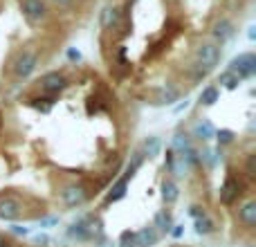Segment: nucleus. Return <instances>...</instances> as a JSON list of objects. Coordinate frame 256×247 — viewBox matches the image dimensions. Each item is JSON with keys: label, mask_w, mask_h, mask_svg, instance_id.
Wrapping results in <instances>:
<instances>
[{"label": "nucleus", "mask_w": 256, "mask_h": 247, "mask_svg": "<svg viewBox=\"0 0 256 247\" xmlns=\"http://www.w3.org/2000/svg\"><path fill=\"white\" fill-rule=\"evenodd\" d=\"M230 72H234L240 81L250 79L256 74V54L254 52H243L230 61Z\"/></svg>", "instance_id": "nucleus-1"}, {"label": "nucleus", "mask_w": 256, "mask_h": 247, "mask_svg": "<svg viewBox=\"0 0 256 247\" xmlns=\"http://www.w3.org/2000/svg\"><path fill=\"white\" fill-rule=\"evenodd\" d=\"M220 61V48L216 43H200L196 48V66H200L202 70H214Z\"/></svg>", "instance_id": "nucleus-2"}, {"label": "nucleus", "mask_w": 256, "mask_h": 247, "mask_svg": "<svg viewBox=\"0 0 256 247\" xmlns=\"http://www.w3.org/2000/svg\"><path fill=\"white\" fill-rule=\"evenodd\" d=\"M36 66H38V52L36 50H22L16 56V61H14L12 70L18 79H27L36 70Z\"/></svg>", "instance_id": "nucleus-3"}, {"label": "nucleus", "mask_w": 256, "mask_h": 247, "mask_svg": "<svg viewBox=\"0 0 256 247\" xmlns=\"http://www.w3.org/2000/svg\"><path fill=\"white\" fill-rule=\"evenodd\" d=\"M22 16L30 25H40V22L48 20V2L45 0H22Z\"/></svg>", "instance_id": "nucleus-4"}, {"label": "nucleus", "mask_w": 256, "mask_h": 247, "mask_svg": "<svg viewBox=\"0 0 256 247\" xmlns=\"http://www.w3.org/2000/svg\"><path fill=\"white\" fill-rule=\"evenodd\" d=\"M61 200L66 207H81L88 200V189L84 184H68L61 191Z\"/></svg>", "instance_id": "nucleus-5"}, {"label": "nucleus", "mask_w": 256, "mask_h": 247, "mask_svg": "<svg viewBox=\"0 0 256 247\" xmlns=\"http://www.w3.org/2000/svg\"><path fill=\"white\" fill-rule=\"evenodd\" d=\"M66 88H68V79L63 72H48V74H43V79H40V90H43L45 94H58Z\"/></svg>", "instance_id": "nucleus-6"}, {"label": "nucleus", "mask_w": 256, "mask_h": 247, "mask_svg": "<svg viewBox=\"0 0 256 247\" xmlns=\"http://www.w3.org/2000/svg\"><path fill=\"white\" fill-rule=\"evenodd\" d=\"M22 214V202L14 196H0V220H18Z\"/></svg>", "instance_id": "nucleus-7"}, {"label": "nucleus", "mask_w": 256, "mask_h": 247, "mask_svg": "<svg viewBox=\"0 0 256 247\" xmlns=\"http://www.w3.org/2000/svg\"><path fill=\"white\" fill-rule=\"evenodd\" d=\"M99 20H102L104 30H115V27H120L122 20H124V9H122L120 4H106Z\"/></svg>", "instance_id": "nucleus-8"}, {"label": "nucleus", "mask_w": 256, "mask_h": 247, "mask_svg": "<svg viewBox=\"0 0 256 247\" xmlns=\"http://www.w3.org/2000/svg\"><path fill=\"white\" fill-rule=\"evenodd\" d=\"M240 189H243V184L236 180V176H230L225 180V184L220 186V202L222 204H234L236 200H238V196L243 194Z\"/></svg>", "instance_id": "nucleus-9"}, {"label": "nucleus", "mask_w": 256, "mask_h": 247, "mask_svg": "<svg viewBox=\"0 0 256 247\" xmlns=\"http://www.w3.org/2000/svg\"><path fill=\"white\" fill-rule=\"evenodd\" d=\"M236 216H238L240 225L248 227V230H254L256 227V200H248V202H243L238 207V212H236Z\"/></svg>", "instance_id": "nucleus-10"}, {"label": "nucleus", "mask_w": 256, "mask_h": 247, "mask_svg": "<svg viewBox=\"0 0 256 247\" xmlns=\"http://www.w3.org/2000/svg\"><path fill=\"white\" fill-rule=\"evenodd\" d=\"M212 36H214V40H216V45H218V43H220V45L227 43V40L234 36V25H232L230 20H225V18H220V20L214 22Z\"/></svg>", "instance_id": "nucleus-11"}, {"label": "nucleus", "mask_w": 256, "mask_h": 247, "mask_svg": "<svg viewBox=\"0 0 256 247\" xmlns=\"http://www.w3.org/2000/svg\"><path fill=\"white\" fill-rule=\"evenodd\" d=\"M160 234L155 227H142L140 232H135V245L137 247H153L158 245Z\"/></svg>", "instance_id": "nucleus-12"}, {"label": "nucleus", "mask_w": 256, "mask_h": 247, "mask_svg": "<svg viewBox=\"0 0 256 247\" xmlns=\"http://www.w3.org/2000/svg\"><path fill=\"white\" fill-rule=\"evenodd\" d=\"M68 236L72 240H79V243H86V240H92L90 238V232H88V218H81V220L72 222L68 227Z\"/></svg>", "instance_id": "nucleus-13"}, {"label": "nucleus", "mask_w": 256, "mask_h": 247, "mask_svg": "<svg viewBox=\"0 0 256 247\" xmlns=\"http://www.w3.org/2000/svg\"><path fill=\"white\" fill-rule=\"evenodd\" d=\"M214 135H216V128H214V124L209 120H200L194 126V137H196V140L209 142V140H214Z\"/></svg>", "instance_id": "nucleus-14"}, {"label": "nucleus", "mask_w": 256, "mask_h": 247, "mask_svg": "<svg viewBox=\"0 0 256 247\" xmlns=\"http://www.w3.org/2000/svg\"><path fill=\"white\" fill-rule=\"evenodd\" d=\"M126 189H128V180L126 178H117V182L110 186V191H108V196H106V204H112V202H117V200H122L126 196Z\"/></svg>", "instance_id": "nucleus-15"}, {"label": "nucleus", "mask_w": 256, "mask_h": 247, "mask_svg": "<svg viewBox=\"0 0 256 247\" xmlns=\"http://www.w3.org/2000/svg\"><path fill=\"white\" fill-rule=\"evenodd\" d=\"M160 150H162V140H160L158 135L146 137L144 146H142V153H144V158H155V155H160Z\"/></svg>", "instance_id": "nucleus-16"}, {"label": "nucleus", "mask_w": 256, "mask_h": 247, "mask_svg": "<svg viewBox=\"0 0 256 247\" xmlns=\"http://www.w3.org/2000/svg\"><path fill=\"white\" fill-rule=\"evenodd\" d=\"M178 198H180V189H178V184L173 180H164L162 182V200L166 204H173Z\"/></svg>", "instance_id": "nucleus-17"}, {"label": "nucleus", "mask_w": 256, "mask_h": 247, "mask_svg": "<svg viewBox=\"0 0 256 247\" xmlns=\"http://www.w3.org/2000/svg\"><path fill=\"white\" fill-rule=\"evenodd\" d=\"M189 148H194V146H191V137L186 135V132H176L173 142H171L173 153H184V150H189Z\"/></svg>", "instance_id": "nucleus-18"}, {"label": "nucleus", "mask_w": 256, "mask_h": 247, "mask_svg": "<svg viewBox=\"0 0 256 247\" xmlns=\"http://www.w3.org/2000/svg\"><path fill=\"white\" fill-rule=\"evenodd\" d=\"M142 162H144V153H142V150H135V153L130 155V162L126 164V171H124V176H122V178H126V180H132V176H135L137 168L142 166Z\"/></svg>", "instance_id": "nucleus-19"}, {"label": "nucleus", "mask_w": 256, "mask_h": 247, "mask_svg": "<svg viewBox=\"0 0 256 247\" xmlns=\"http://www.w3.org/2000/svg\"><path fill=\"white\" fill-rule=\"evenodd\" d=\"M155 230H158V234H168L173 227V220H171V214L164 209V212H160L158 216H155Z\"/></svg>", "instance_id": "nucleus-20"}, {"label": "nucleus", "mask_w": 256, "mask_h": 247, "mask_svg": "<svg viewBox=\"0 0 256 247\" xmlns=\"http://www.w3.org/2000/svg\"><path fill=\"white\" fill-rule=\"evenodd\" d=\"M214 232H216V222L209 216H202L196 220V234L198 236H209V234H214Z\"/></svg>", "instance_id": "nucleus-21"}, {"label": "nucleus", "mask_w": 256, "mask_h": 247, "mask_svg": "<svg viewBox=\"0 0 256 247\" xmlns=\"http://www.w3.org/2000/svg\"><path fill=\"white\" fill-rule=\"evenodd\" d=\"M218 97H220V92H218L216 86H207V88L200 92V104H202V106H214V104L218 102Z\"/></svg>", "instance_id": "nucleus-22"}, {"label": "nucleus", "mask_w": 256, "mask_h": 247, "mask_svg": "<svg viewBox=\"0 0 256 247\" xmlns=\"http://www.w3.org/2000/svg\"><path fill=\"white\" fill-rule=\"evenodd\" d=\"M218 84H220L222 88H227V90H236L240 86V79L234 74V72L227 70V72H222V74L218 76Z\"/></svg>", "instance_id": "nucleus-23"}, {"label": "nucleus", "mask_w": 256, "mask_h": 247, "mask_svg": "<svg viewBox=\"0 0 256 247\" xmlns=\"http://www.w3.org/2000/svg\"><path fill=\"white\" fill-rule=\"evenodd\" d=\"M178 90L173 88V86H166V88H162L160 90V94H158V104L160 106H164V104H173V102H178Z\"/></svg>", "instance_id": "nucleus-24"}, {"label": "nucleus", "mask_w": 256, "mask_h": 247, "mask_svg": "<svg viewBox=\"0 0 256 247\" xmlns=\"http://www.w3.org/2000/svg\"><path fill=\"white\" fill-rule=\"evenodd\" d=\"M218 153H220V148H218V150L202 148V150L198 153V162H200V164H207V166H214V164L218 162Z\"/></svg>", "instance_id": "nucleus-25"}, {"label": "nucleus", "mask_w": 256, "mask_h": 247, "mask_svg": "<svg viewBox=\"0 0 256 247\" xmlns=\"http://www.w3.org/2000/svg\"><path fill=\"white\" fill-rule=\"evenodd\" d=\"M117 247H137L135 245V232H130V230L122 232L120 240H117Z\"/></svg>", "instance_id": "nucleus-26"}, {"label": "nucleus", "mask_w": 256, "mask_h": 247, "mask_svg": "<svg viewBox=\"0 0 256 247\" xmlns=\"http://www.w3.org/2000/svg\"><path fill=\"white\" fill-rule=\"evenodd\" d=\"M214 137L218 140V144H220V146H225V144H232L236 135H234V130H227V128H222V130H218Z\"/></svg>", "instance_id": "nucleus-27"}, {"label": "nucleus", "mask_w": 256, "mask_h": 247, "mask_svg": "<svg viewBox=\"0 0 256 247\" xmlns=\"http://www.w3.org/2000/svg\"><path fill=\"white\" fill-rule=\"evenodd\" d=\"M32 240H34V245H38V247H48L50 243H52L48 234H36V236H34V238H32Z\"/></svg>", "instance_id": "nucleus-28"}, {"label": "nucleus", "mask_w": 256, "mask_h": 247, "mask_svg": "<svg viewBox=\"0 0 256 247\" xmlns=\"http://www.w3.org/2000/svg\"><path fill=\"white\" fill-rule=\"evenodd\" d=\"M66 54H68V61H72V63H79L81 58H84V56H81V52H79L76 48H68Z\"/></svg>", "instance_id": "nucleus-29"}, {"label": "nucleus", "mask_w": 256, "mask_h": 247, "mask_svg": "<svg viewBox=\"0 0 256 247\" xmlns=\"http://www.w3.org/2000/svg\"><path fill=\"white\" fill-rule=\"evenodd\" d=\"M94 247H117V243L110 238H106V236H102V238L94 240Z\"/></svg>", "instance_id": "nucleus-30"}, {"label": "nucleus", "mask_w": 256, "mask_h": 247, "mask_svg": "<svg viewBox=\"0 0 256 247\" xmlns=\"http://www.w3.org/2000/svg\"><path fill=\"white\" fill-rule=\"evenodd\" d=\"M189 214H191V218H194V220H198V218L207 216V214H204V209H202V207H191V209H189Z\"/></svg>", "instance_id": "nucleus-31"}, {"label": "nucleus", "mask_w": 256, "mask_h": 247, "mask_svg": "<svg viewBox=\"0 0 256 247\" xmlns=\"http://www.w3.org/2000/svg\"><path fill=\"white\" fill-rule=\"evenodd\" d=\"M168 234H171L173 238H182V234H184V227H182V225H173Z\"/></svg>", "instance_id": "nucleus-32"}, {"label": "nucleus", "mask_w": 256, "mask_h": 247, "mask_svg": "<svg viewBox=\"0 0 256 247\" xmlns=\"http://www.w3.org/2000/svg\"><path fill=\"white\" fill-rule=\"evenodd\" d=\"M56 222H58V218H54V216L40 218V227H52V225H56Z\"/></svg>", "instance_id": "nucleus-33"}, {"label": "nucleus", "mask_w": 256, "mask_h": 247, "mask_svg": "<svg viewBox=\"0 0 256 247\" xmlns=\"http://www.w3.org/2000/svg\"><path fill=\"white\" fill-rule=\"evenodd\" d=\"M248 176L254 178L256 176V168H254V155H250L248 158Z\"/></svg>", "instance_id": "nucleus-34"}, {"label": "nucleus", "mask_w": 256, "mask_h": 247, "mask_svg": "<svg viewBox=\"0 0 256 247\" xmlns=\"http://www.w3.org/2000/svg\"><path fill=\"white\" fill-rule=\"evenodd\" d=\"M12 232H14L16 236H27V234H30V230H27V227H20V225H14Z\"/></svg>", "instance_id": "nucleus-35"}, {"label": "nucleus", "mask_w": 256, "mask_h": 247, "mask_svg": "<svg viewBox=\"0 0 256 247\" xmlns=\"http://www.w3.org/2000/svg\"><path fill=\"white\" fill-rule=\"evenodd\" d=\"M173 160H176V153L168 148L166 150V168H168V171H171V166H173Z\"/></svg>", "instance_id": "nucleus-36"}, {"label": "nucleus", "mask_w": 256, "mask_h": 247, "mask_svg": "<svg viewBox=\"0 0 256 247\" xmlns=\"http://www.w3.org/2000/svg\"><path fill=\"white\" fill-rule=\"evenodd\" d=\"M186 106H189V102H186V99H184V102H182V104H178V106L173 108V110H176V112H182V110H184Z\"/></svg>", "instance_id": "nucleus-37"}, {"label": "nucleus", "mask_w": 256, "mask_h": 247, "mask_svg": "<svg viewBox=\"0 0 256 247\" xmlns=\"http://www.w3.org/2000/svg\"><path fill=\"white\" fill-rule=\"evenodd\" d=\"M54 4H58V7H68V4H72V0H52Z\"/></svg>", "instance_id": "nucleus-38"}, {"label": "nucleus", "mask_w": 256, "mask_h": 247, "mask_svg": "<svg viewBox=\"0 0 256 247\" xmlns=\"http://www.w3.org/2000/svg\"><path fill=\"white\" fill-rule=\"evenodd\" d=\"M248 36H250V40H254V38H256V27H250Z\"/></svg>", "instance_id": "nucleus-39"}, {"label": "nucleus", "mask_w": 256, "mask_h": 247, "mask_svg": "<svg viewBox=\"0 0 256 247\" xmlns=\"http://www.w3.org/2000/svg\"><path fill=\"white\" fill-rule=\"evenodd\" d=\"M0 247H12V243H9V240H4V238H0Z\"/></svg>", "instance_id": "nucleus-40"}]
</instances>
